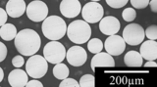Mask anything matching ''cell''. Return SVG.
Listing matches in <instances>:
<instances>
[{
    "label": "cell",
    "mask_w": 157,
    "mask_h": 87,
    "mask_svg": "<svg viewBox=\"0 0 157 87\" xmlns=\"http://www.w3.org/2000/svg\"><path fill=\"white\" fill-rule=\"evenodd\" d=\"M115 66V61L113 57L108 54L107 52H99L92 57L90 67L91 70L94 71L97 67H113Z\"/></svg>",
    "instance_id": "cell-13"
},
{
    "label": "cell",
    "mask_w": 157,
    "mask_h": 87,
    "mask_svg": "<svg viewBox=\"0 0 157 87\" xmlns=\"http://www.w3.org/2000/svg\"><path fill=\"white\" fill-rule=\"evenodd\" d=\"M27 16L31 21L42 22L48 15V7L41 0H33L27 6Z\"/></svg>",
    "instance_id": "cell-8"
},
{
    "label": "cell",
    "mask_w": 157,
    "mask_h": 87,
    "mask_svg": "<svg viewBox=\"0 0 157 87\" xmlns=\"http://www.w3.org/2000/svg\"><path fill=\"white\" fill-rule=\"evenodd\" d=\"M140 54L147 61H155L157 59V42L150 39L144 41L140 46Z\"/></svg>",
    "instance_id": "cell-16"
},
{
    "label": "cell",
    "mask_w": 157,
    "mask_h": 87,
    "mask_svg": "<svg viewBox=\"0 0 157 87\" xmlns=\"http://www.w3.org/2000/svg\"><path fill=\"white\" fill-rule=\"evenodd\" d=\"M124 63L127 67H139L142 66L144 63V58L141 57L137 51H129L124 57Z\"/></svg>",
    "instance_id": "cell-17"
},
{
    "label": "cell",
    "mask_w": 157,
    "mask_h": 87,
    "mask_svg": "<svg viewBox=\"0 0 157 87\" xmlns=\"http://www.w3.org/2000/svg\"><path fill=\"white\" fill-rule=\"evenodd\" d=\"M43 56L48 63L56 65L62 63L66 58V49L62 43L57 40H51L44 46Z\"/></svg>",
    "instance_id": "cell-5"
},
{
    "label": "cell",
    "mask_w": 157,
    "mask_h": 87,
    "mask_svg": "<svg viewBox=\"0 0 157 87\" xmlns=\"http://www.w3.org/2000/svg\"><path fill=\"white\" fill-rule=\"evenodd\" d=\"M103 48H104V46H103V43L99 38H92L87 43V49L92 54L101 52Z\"/></svg>",
    "instance_id": "cell-20"
},
{
    "label": "cell",
    "mask_w": 157,
    "mask_h": 87,
    "mask_svg": "<svg viewBox=\"0 0 157 87\" xmlns=\"http://www.w3.org/2000/svg\"><path fill=\"white\" fill-rule=\"evenodd\" d=\"M26 86H28V87H42L43 84H42L39 80H37V79L34 78V79H33V80H31V81H28V82H27V84H26Z\"/></svg>",
    "instance_id": "cell-30"
},
{
    "label": "cell",
    "mask_w": 157,
    "mask_h": 87,
    "mask_svg": "<svg viewBox=\"0 0 157 87\" xmlns=\"http://www.w3.org/2000/svg\"><path fill=\"white\" fill-rule=\"evenodd\" d=\"M122 17L126 22H132L136 17V12L134 8H126L122 13Z\"/></svg>",
    "instance_id": "cell-22"
},
{
    "label": "cell",
    "mask_w": 157,
    "mask_h": 87,
    "mask_svg": "<svg viewBox=\"0 0 157 87\" xmlns=\"http://www.w3.org/2000/svg\"><path fill=\"white\" fill-rule=\"evenodd\" d=\"M91 1H94V2H97V1H99V0H91Z\"/></svg>",
    "instance_id": "cell-34"
},
{
    "label": "cell",
    "mask_w": 157,
    "mask_h": 87,
    "mask_svg": "<svg viewBox=\"0 0 157 87\" xmlns=\"http://www.w3.org/2000/svg\"><path fill=\"white\" fill-rule=\"evenodd\" d=\"M42 22V33L47 39L59 40L66 34L67 25L61 17L55 15L49 16L44 19Z\"/></svg>",
    "instance_id": "cell-2"
},
{
    "label": "cell",
    "mask_w": 157,
    "mask_h": 87,
    "mask_svg": "<svg viewBox=\"0 0 157 87\" xmlns=\"http://www.w3.org/2000/svg\"><path fill=\"white\" fill-rule=\"evenodd\" d=\"M59 8L61 14L66 18H75L82 11V5L78 0H62Z\"/></svg>",
    "instance_id": "cell-12"
},
{
    "label": "cell",
    "mask_w": 157,
    "mask_h": 87,
    "mask_svg": "<svg viewBox=\"0 0 157 87\" xmlns=\"http://www.w3.org/2000/svg\"><path fill=\"white\" fill-rule=\"evenodd\" d=\"M105 1L107 3V5L110 6L111 8L119 9V8L124 7L129 0H105Z\"/></svg>",
    "instance_id": "cell-24"
},
{
    "label": "cell",
    "mask_w": 157,
    "mask_h": 87,
    "mask_svg": "<svg viewBox=\"0 0 157 87\" xmlns=\"http://www.w3.org/2000/svg\"><path fill=\"white\" fill-rule=\"evenodd\" d=\"M24 63H25L24 57L21 56V55L14 57L13 59H12V65L15 67H21L22 66H24Z\"/></svg>",
    "instance_id": "cell-27"
},
{
    "label": "cell",
    "mask_w": 157,
    "mask_h": 87,
    "mask_svg": "<svg viewBox=\"0 0 157 87\" xmlns=\"http://www.w3.org/2000/svg\"><path fill=\"white\" fill-rule=\"evenodd\" d=\"M67 35L76 44H83L91 36V27L88 23L82 20H76L67 27Z\"/></svg>",
    "instance_id": "cell-3"
},
{
    "label": "cell",
    "mask_w": 157,
    "mask_h": 87,
    "mask_svg": "<svg viewBox=\"0 0 157 87\" xmlns=\"http://www.w3.org/2000/svg\"><path fill=\"white\" fill-rule=\"evenodd\" d=\"M7 18H8V15L6 11H5L4 9L0 8V27H2L4 24H6Z\"/></svg>",
    "instance_id": "cell-29"
},
{
    "label": "cell",
    "mask_w": 157,
    "mask_h": 87,
    "mask_svg": "<svg viewBox=\"0 0 157 87\" xmlns=\"http://www.w3.org/2000/svg\"><path fill=\"white\" fill-rule=\"evenodd\" d=\"M8 82L13 87H24L28 82V74L25 71L16 67L8 75Z\"/></svg>",
    "instance_id": "cell-15"
},
{
    "label": "cell",
    "mask_w": 157,
    "mask_h": 87,
    "mask_svg": "<svg viewBox=\"0 0 157 87\" xmlns=\"http://www.w3.org/2000/svg\"><path fill=\"white\" fill-rule=\"evenodd\" d=\"M3 78H4V71L1 67H0V82L3 80Z\"/></svg>",
    "instance_id": "cell-33"
},
{
    "label": "cell",
    "mask_w": 157,
    "mask_h": 87,
    "mask_svg": "<svg viewBox=\"0 0 157 87\" xmlns=\"http://www.w3.org/2000/svg\"><path fill=\"white\" fill-rule=\"evenodd\" d=\"M78 84L82 87H94L95 86V79L92 74H85L81 77Z\"/></svg>",
    "instance_id": "cell-21"
},
{
    "label": "cell",
    "mask_w": 157,
    "mask_h": 87,
    "mask_svg": "<svg viewBox=\"0 0 157 87\" xmlns=\"http://www.w3.org/2000/svg\"><path fill=\"white\" fill-rule=\"evenodd\" d=\"M53 75L57 79H65L69 76V69L68 67L63 63H58L53 67Z\"/></svg>",
    "instance_id": "cell-19"
},
{
    "label": "cell",
    "mask_w": 157,
    "mask_h": 87,
    "mask_svg": "<svg viewBox=\"0 0 157 87\" xmlns=\"http://www.w3.org/2000/svg\"><path fill=\"white\" fill-rule=\"evenodd\" d=\"M144 37V30L139 24H130L123 31V39L132 46L140 45Z\"/></svg>",
    "instance_id": "cell-6"
},
{
    "label": "cell",
    "mask_w": 157,
    "mask_h": 87,
    "mask_svg": "<svg viewBox=\"0 0 157 87\" xmlns=\"http://www.w3.org/2000/svg\"><path fill=\"white\" fill-rule=\"evenodd\" d=\"M17 28L13 24H4L0 27V37L5 41H11L17 35Z\"/></svg>",
    "instance_id": "cell-18"
},
{
    "label": "cell",
    "mask_w": 157,
    "mask_h": 87,
    "mask_svg": "<svg viewBox=\"0 0 157 87\" xmlns=\"http://www.w3.org/2000/svg\"><path fill=\"white\" fill-rule=\"evenodd\" d=\"M82 16L83 21L88 24H95L98 23L104 15V9L101 4L98 2H88L82 8Z\"/></svg>",
    "instance_id": "cell-7"
},
{
    "label": "cell",
    "mask_w": 157,
    "mask_h": 87,
    "mask_svg": "<svg viewBox=\"0 0 157 87\" xmlns=\"http://www.w3.org/2000/svg\"><path fill=\"white\" fill-rule=\"evenodd\" d=\"M132 6L136 9H144L148 6L149 0H130Z\"/></svg>",
    "instance_id": "cell-25"
},
{
    "label": "cell",
    "mask_w": 157,
    "mask_h": 87,
    "mask_svg": "<svg viewBox=\"0 0 157 87\" xmlns=\"http://www.w3.org/2000/svg\"><path fill=\"white\" fill-rule=\"evenodd\" d=\"M59 86H61V87H64V86H80V84H78V82L76 80V79H74V78H65V79H63L61 81V83L59 84Z\"/></svg>",
    "instance_id": "cell-26"
},
{
    "label": "cell",
    "mask_w": 157,
    "mask_h": 87,
    "mask_svg": "<svg viewBox=\"0 0 157 87\" xmlns=\"http://www.w3.org/2000/svg\"><path fill=\"white\" fill-rule=\"evenodd\" d=\"M66 58L68 63L73 67H81L86 64L87 60L86 51L81 46H72L66 52Z\"/></svg>",
    "instance_id": "cell-10"
},
{
    "label": "cell",
    "mask_w": 157,
    "mask_h": 87,
    "mask_svg": "<svg viewBox=\"0 0 157 87\" xmlns=\"http://www.w3.org/2000/svg\"><path fill=\"white\" fill-rule=\"evenodd\" d=\"M148 5L150 6L152 12H154V13L157 12V0H151V1H149Z\"/></svg>",
    "instance_id": "cell-31"
},
{
    "label": "cell",
    "mask_w": 157,
    "mask_h": 87,
    "mask_svg": "<svg viewBox=\"0 0 157 87\" xmlns=\"http://www.w3.org/2000/svg\"><path fill=\"white\" fill-rule=\"evenodd\" d=\"M144 67H157V64L154 62V61H147V63H145L144 64Z\"/></svg>",
    "instance_id": "cell-32"
},
{
    "label": "cell",
    "mask_w": 157,
    "mask_h": 87,
    "mask_svg": "<svg viewBox=\"0 0 157 87\" xmlns=\"http://www.w3.org/2000/svg\"><path fill=\"white\" fill-rule=\"evenodd\" d=\"M103 46L108 54H110L111 56H119L125 51L126 42L123 39V37L117 34H113L109 35Z\"/></svg>",
    "instance_id": "cell-9"
},
{
    "label": "cell",
    "mask_w": 157,
    "mask_h": 87,
    "mask_svg": "<svg viewBox=\"0 0 157 87\" xmlns=\"http://www.w3.org/2000/svg\"><path fill=\"white\" fill-rule=\"evenodd\" d=\"M45 58L39 55H33L29 58L26 64V71L28 75L32 78H41L48 71V64Z\"/></svg>",
    "instance_id": "cell-4"
},
{
    "label": "cell",
    "mask_w": 157,
    "mask_h": 87,
    "mask_svg": "<svg viewBox=\"0 0 157 87\" xmlns=\"http://www.w3.org/2000/svg\"><path fill=\"white\" fill-rule=\"evenodd\" d=\"M99 30L105 35H113L120 31V22L113 16H107L99 21Z\"/></svg>",
    "instance_id": "cell-11"
},
{
    "label": "cell",
    "mask_w": 157,
    "mask_h": 87,
    "mask_svg": "<svg viewBox=\"0 0 157 87\" xmlns=\"http://www.w3.org/2000/svg\"><path fill=\"white\" fill-rule=\"evenodd\" d=\"M7 56V47L5 46L4 43L0 42V63L5 60Z\"/></svg>",
    "instance_id": "cell-28"
},
{
    "label": "cell",
    "mask_w": 157,
    "mask_h": 87,
    "mask_svg": "<svg viewBox=\"0 0 157 87\" xmlns=\"http://www.w3.org/2000/svg\"><path fill=\"white\" fill-rule=\"evenodd\" d=\"M41 46L39 34L31 28H25L17 33L15 37V47L21 55L33 56Z\"/></svg>",
    "instance_id": "cell-1"
},
{
    "label": "cell",
    "mask_w": 157,
    "mask_h": 87,
    "mask_svg": "<svg viewBox=\"0 0 157 87\" xmlns=\"http://www.w3.org/2000/svg\"><path fill=\"white\" fill-rule=\"evenodd\" d=\"M27 5L25 0H8L6 3V13L11 18H20L26 12Z\"/></svg>",
    "instance_id": "cell-14"
},
{
    "label": "cell",
    "mask_w": 157,
    "mask_h": 87,
    "mask_svg": "<svg viewBox=\"0 0 157 87\" xmlns=\"http://www.w3.org/2000/svg\"><path fill=\"white\" fill-rule=\"evenodd\" d=\"M144 34L146 37L150 40H156L157 39V26L156 25H152L148 27L144 31Z\"/></svg>",
    "instance_id": "cell-23"
}]
</instances>
